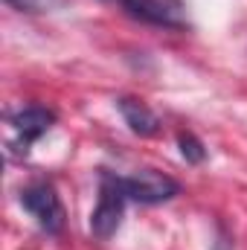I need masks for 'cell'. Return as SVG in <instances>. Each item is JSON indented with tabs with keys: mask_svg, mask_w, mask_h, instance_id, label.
I'll return each mask as SVG.
<instances>
[{
	"mask_svg": "<svg viewBox=\"0 0 247 250\" xmlns=\"http://www.w3.org/2000/svg\"><path fill=\"white\" fill-rule=\"evenodd\" d=\"M123 184H125L128 201L145 204V207L166 204V201H172L181 192V184L172 175L160 172V169H137L131 175H123Z\"/></svg>",
	"mask_w": 247,
	"mask_h": 250,
	"instance_id": "obj_4",
	"label": "cell"
},
{
	"mask_svg": "<svg viewBox=\"0 0 247 250\" xmlns=\"http://www.w3.org/2000/svg\"><path fill=\"white\" fill-rule=\"evenodd\" d=\"M125 204H128V195H125L123 175L102 172L99 175V198H96V207L90 212V233L99 242H108L120 230L125 215Z\"/></svg>",
	"mask_w": 247,
	"mask_h": 250,
	"instance_id": "obj_1",
	"label": "cell"
},
{
	"mask_svg": "<svg viewBox=\"0 0 247 250\" xmlns=\"http://www.w3.org/2000/svg\"><path fill=\"white\" fill-rule=\"evenodd\" d=\"M3 3L26 15H53L70 6V0H3Z\"/></svg>",
	"mask_w": 247,
	"mask_h": 250,
	"instance_id": "obj_7",
	"label": "cell"
},
{
	"mask_svg": "<svg viewBox=\"0 0 247 250\" xmlns=\"http://www.w3.org/2000/svg\"><path fill=\"white\" fill-rule=\"evenodd\" d=\"M123 9L148 23V26H160V29H175L184 32L189 29V6L186 0H120Z\"/></svg>",
	"mask_w": 247,
	"mask_h": 250,
	"instance_id": "obj_5",
	"label": "cell"
},
{
	"mask_svg": "<svg viewBox=\"0 0 247 250\" xmlns=\"http://www.w3.org/2000/svg\"><path fill=\"white\" fill-rule=\"evenodd\" d=\"M178 143H181V154H184L189 163H201V160L206 157L204 146H201L192 134H181V137H178Z\"/></svg>",
	"mask_w": 247,
	"mask_h": 250,
	"instance_id": "obj_8",
	"label": "cell"
},
{
	"mask_svg": "<svg viewBox=\"0 0 247 250\" xmlns=\"http://www.w3.org/2000/svg\"><path fill=\"white\" fill-rule=\"evenodd\" d=\"M21 207L35 218V224H38L44 233L56 236V233H62L64 230L67 209H64L62 195L56 192L53 184H47V181H35V184L23 187L21 189Z\"/></svg>",
	"mask_w": 247,
	"mask_h": 250,
	"instance_id": "obj_2",
	"label": "cell"
},
{
	"mask_svg": "<svg viewBox=\"0 0 247 250\" xmlns=\"http://www.w3.org/2000/svg\"><path fill=\"white\" fill-rule=\"evenodd\" d=\"M56 125V111L47 105H21L9 114V151L26 154L32 143H38L50 128Z\"/></svg>",
	"mask_w": 247,
	"mask_h": 250,
	"instance_id": "obj_3",
	"label": "cell"
},
{
	"mask_svg": "<svg viewBox=\"0 0 247 250\" xmlns=\"http://www.w3.org/2000/svg\"><path fill=\"white\" fill-rule=\"evenodd\" d=\"M117 108H120V114H123L125 125H128L134 134H140V137H154V134L160 131V117H157L143 99L123 96V99H117Z\"/></svg>",
	"mask_w": 247,
	"mask_h": 250,
	"instance_id": "obj_6",
	"label": "cell"
}]
</instances>
